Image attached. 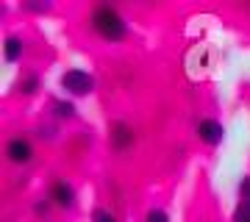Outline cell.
I'll return each mask as SVG.
<instances>
[{"mask_svg": "<svg viewBox=\"0 0 250 222\" xmlns=\"http://www.w3.org/2000/svg\"><path fill=\"white\" fill-rule=\"evenodd\" d=\"M20 86H22V92H25V95H34V92H36V86H39V81H36L34 75H31V78H25L22 83H20Z\"/></svg>", "mask_w": 250, "mask_h": 222, "instance_id": "11", "label": "cell"}, {"mask_svg": "<svg viewBox=\"0 0 250 222\" xmlns=\"http://www.w3.org/2000/svg\"><path fill=\"white\" fill-rule=\"evenodd\" d=\"M131 142H134V131H131V125H125V122L111 125V144H114V150H125Z\"/></svg>", "mask_w": 250, "mask_h": 222, "instance_id": "4", "label": "cell"}, {"mask_svg": "<svg viewBox=\"0 0 250 222\" xmlns=\"http://www.w3.org/2000/svg\"><path fill=\"white\" fill-rule=\"evenodd\" d=\"M28 11H47L50 9V3H25Z\"/></svg>", "mask_w": 250, "mask_h": 222, "instance_id": "14", "label": "cell"}, {"mask_svg": "<svg viewBox=\"0 0 250 222\" xmlns=\"http://www.w3.org/2000/svg\"><path fill=\"white\" fill-rule=\"evenodd\" d=\"M239 195H242V200H250V175L239 181Z\"/></svg>", "mask_w": 250, "mask_h": 222, "instance_id": "13", "label": "cell"}, {"mask_svg": "<svg viewBox=\"0 0 250 222\" xmlns=\"http://www.w3.org/2000/svg\"><path fill=\"white\" fill-rule=\"evenodd\" d=\"M233 222H250V200H239L233 211Z\"/></svg>", "mask_w": 250, "mask_h": 222, "instance_id": "8", "label": "cell"}, {"mask_svg": "<svg viewBox=\"0 0 250 222\" xmlns=\"http://www.w3.org/2000/svg\"><path fill=\"white\" fill-rule=\"evenodd\" d=\"M47 211H50V205H47V203H36V214H42V217H45Z\"/></svg>", "mask_w": 250, "mask_h": 222, "instance_id": "15", "label": "cell"}, {"mask_svg": "<svg viewBox=\"0 0 250 222\" xmlns=\"http://www.w3.org/2000/svg\"><path fill=\"white\" fill-rule=\"evenodd\" d=\"M92 222H117V220H114V214H108V211H103V208H98V211L92 214Z\"/></svg>", "mask_w": 250, "mask_h": 222, "instance_id": "10", "label": "cell"}, {"mask_svg": "<svg viewBox=\"0 0 250 222\" xmlns=\"http://www.w3.org/2000/svg\"><path fill=\"white\" fill-rule=\"evenodd\" d=\"M62 89L75 95V98H83V95H89L92 89H95V78L83 70H67L62 75Z\"/></svg>", "mask_w": 250, "mask_h": 222, "instance_id": "2", "label": "cell"}, {"mask_svg": "<svg viewBox=\"0 0 250 222\" xmlns=\"http://www.w3.org/2000/svg\"><path fill=\"white\" fill-rule=\"evenodd\" d=\"M147 222H170V214L161 211V208H150L147 211Z\"/></svg>", "mask_w": 250, "mask_h": 222, "instance_id": "9", "label": "cell"}, {"mask_svg": "<svg viewBox=\"0 0 250 222\" xmlns=\"http://www.w3.org/2000/svg\"><path fill=\"white\" fill-rule=\"evenodd\" d=\"M53 200L62 205V208H72V205H75V192H72L70 183L59 181V183L53 186Z\"/></svg>", "mask_w": 250, "mask_h": 222, "instance_id": "6", "label": "cell"}, {"mask_svg": "<svg viewBox=\"0 0 250 222\" xmlns=\"http://www.w3.org/2000/svg\"><path fill=\"white\" fill-rule=\"evenodd\" d=\"M56 111L62 117H72L75 114V106H72V103H56Z\"/></svg>", "mask_w": 250, "mask_h": 222, "instance_id": "12", "label": "cell"}, {"mask_svg": "<svg viewBox=\"0 0 250 222\" xmlns=\"http://www.w3.org/2000/svg\"><path fill=\"white\" fill-rule=\"evenodd\" d=\"M31 144L25 142V139H11L9 147H6V156H9L14 164H25V161H31Z\"/></svg>", "mask_w": 250, "mask_h": 222, "instance_id": "5", "label": "cell"}, {"mask_svg": "<svg viewBox=\"0 0 250 222\" xmlns=\"http://www.w3.org/2000/svg\"><path fill=\"white\" fill-rule=\"evenodd\" d=\"M197 136H200V139H203L206 144L217 147V144L223 142L225 131H223V125L217 122V120H203V122L197 125Z\"/></svg>", "mask_w": 250, "mask_h": 222, "instance_id": "3", "label": "cell"}, {"mask_svg": "<svg viewBox=\"0 0 250 222\" xmlns=\"http://www.w3.org/2000/svg\"><path fill=\"white\" fill-rule=\"evenodd\" d=\"M22 50H25V44H22V39H17V36H9V39L3 42V56H6V61H17L20 56H22Z\"/></svg>", "mask_w": 250, "mask_h": 222, "instance_id": "7", "label": "cell"}, {"mask_svg": "<svg viewBox=\"0 0 250 222\" xmlns=\"http://www.w3.org/2000/svg\"><path fill=\"white\" fill-rule=\"evenodd\" d=\"M92 25L106 42H123L128 28H125L123 14L114 9V6H98L95 14H92Z\"/></svg>", "mask_w": 250, "mask_h": 222, "instance_id": "1", "label": "cell"}]
</instances>
